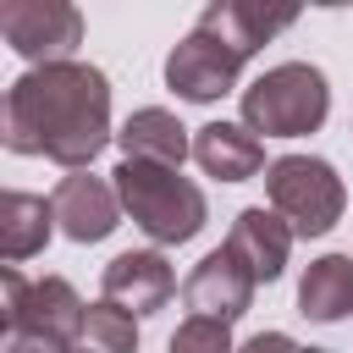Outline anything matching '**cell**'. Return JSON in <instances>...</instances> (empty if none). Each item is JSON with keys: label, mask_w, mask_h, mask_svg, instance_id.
I'll use <instances>...</instances> for the list:
<instances>
[{"label": "cell", "mask_w": 353, "mask_h": 353, "mask_svg": "<svg viewBox=\"0 0 353 353\" xmlns=\"http://www.w3.org/2000/svg\"><path fill=\"white\" fill-rule=\"evenodd\" d=\"M193 160H199V171L215 176V182H248V176H259V171H270V165H265V143H259L243 121H204V127L193 132Z\"/></svg>", "instance_id": "13"}, {"label": "cell", "mask_w": 353, "mask_h": 353, "mask_svg": "<svg viewBox=\"0 0 353 353\" xmlns=\"http://www.w3.org/2000/svg\"><path fill=\"white\" fill-rule=\"evenodd\" d=\"M265 199L292 226V237H325L342 221V210H347V188H342L336 165L320 160V154H281V160H270Z\"/></svg>", "instance_id": "4"}, {"label": "cell", "mask_w": 353, "mask_h": 353, "mask_svg": "<svg viewBox=\"0 0 353 353\" xmlns=\"http://www.w3.org/2000/svg\"><path fill=\"white\" fill-rule=\"evenodd\" d=\"M254 270L221 243V248H210L193 270H188V281H182V303L193 309V314H210V320H237V314H248V303H254Z\"/></svg>", "instance_id": "8"}, {"label": "cell", "mask_w": 353, "mask_h": 353, "mask_svg": "<svg viewBox=\"0 0 353 353\" xmlns=\"http://www.w3.org/2000/svg\"><path fill=\"white\" fill-rule=\"evenodd\" d=\"M110 77L88 61L28 66L6 88V149L83 171L110 143Z\"/></svg>", "instance_id": "1"}, {"label": "cell", "mask_w": 353, "mask_h": 353, "mask_svg": "<svg viewBox=\"0 0 353 353\" xmlns=\"http://www.w3.org/2000/svg\"><path fill=\"white\" fill-rule=\"evenodd\" d=\"M237 77H243V55L226 50V44H221L215 33H204V28L182 33L176 50L165 55V88H171L176 99H188V105H215L221 94L237 88Z\"/></svg>", "instance_id": "7"}, {"label": "cell", "mask_w": 353, "mask_h": 353, "mask_svg": "<svg viewBox=\"0 0 353 353\" xmlns=\"http://www.w3.org/2000/svg\"><path fill=\"white\" fill-rule=\"evenodd\" d=\"M171 353H237L232 347V325L226 320H210V314H188L171 331Z\"/></svg>", "instance_id": "18"}, {"label": "cell", "mask_w": 353, "mask_h": 353, "mask_svg": "<svg viewBox=\"0 0 353 353\" xmlns=\"http://www.w3.org/2000/svg\"><path fill=\"white\" fill-rule=\"evenodd\" d=\"M298 314L314 325H336L353 314V254H320L298 281Z\"/></svg>", "instance_id": "15"}, {"label": "cell", "mask_w": 353, "mask_h": 353, "mask_svg": "<svg viewBox=\"0 0 353 353\" xmlns=\"http://www.w3.org/2000/svg\"><path fill=\"white\" fill-rule=\"evenodd\" d=\"M50 204H55V226H61L72 243H105V237L121 226L116 182L88 176V171L61 176V182H55V193H50Z\"/></svg>", "instance_id": "9"}, {"label": "cell", "mask_w": 353, "mask_h": 353, "mask_svg": "<svg viewBox=\"0 0 353 353\" xmlns=\"http://www.w3.org/2000/svg\"><path fill=\"white\" fill-rule=\"evenodd\" d=\"M83 353H88V347H83Z\"/></svg>", "instance_id": "21"}, {"label": "cell", "mask_w": 353, "mask_h": 353, "mask_svg": "<svg viewBox=\"0 0 353 353\" xmlns=\"http://www.w3.org/2000/svg\"><path fill=\"white\" fill-rule=\"evenodd\" d=\"M226 248L254 270V281H276L287 270V254H292V226L270 204H248V210H237V221L226 232Z\"/></svg>", "instance_id": "12"}, {"label": "cell", "mask_w": 353, "mask_h": 353, "mask_svg": "<svg viewBox=\"0 0 353 353\" xmlns=\"http://www.w3.org/2000/svg\"><path fill=\"white\" fill-rule=\"evenodd\" d=\"M331 116V83L309 61H281L243 88V127L259 138H303Z\"/></svg>", "instance_id": "3"}, {"label": "cell", "mask_w": 353, "mask_h": 353, "mask_svg": "<svg viewBox=\"0 0 353 353\" xmlns=\"http://www.w3.org/2000/svg\"><path fill=\"white\" fill-rule=\"evenodd\" d=\"M55 232V204L39 199V193H22V188H6L0 193V254L6 265H22L33 259Z\"/></svg>", "instance_id": "16"}, {"label": "cell", "mask_w": 353, "mask_h": 353, "mask_svg": "<svg viewBox=\"0 0 353 353\" xmlns=\"http://www.w3.org/2000/svg\"><path fill=\"white\" fill-rule=\"evenodd\" d=\"M298 22V11L292 6H254V0H210L204 11H199V22L193 28H204V33H215L226 50H237L243 61L259 50V44H270L281 28H292Z\"/></svg>", "instance_id": "11"}, {"label": "cell", "mask_w": 353, "mask_h": 353, "mask_svg": "<svg viewBox=\"0 0 353 353\" xmlns=\"http://www.w3.org/2000/svg\"><path fill=\"white\" fill-rule=\"evenodd\" d=\"M83 347H88V353H138V314H127V309L110 303V298L88 303Z\"/></svg>", "instance_id": "17"}, {"label": "cell", "mask_w": 353, "mask_h": 353, "mask_svg": "<svg viewBox=\"0 0 353 353\" xmlns=\"http://www.w3.org/2000/svg\"><path fill=\"white\" fill-rule=\"evenodd\" d=\"M105 298L110 303H121L127 314H154V309H165L171 303V292H176V270H171V259L160 254V248H127V254H116L110 265H105Z\"/></svg>", "instance_id": "10"}, {"label": "cell", "mask_w": 353, "mask_h": 353, "mask_svg": "<svg viewBox=\"0 0 353 353\" xmlns=\"http://www.w3.org/2000/svg\"><path fill=\"white\" fill-rule=\"evenodd\" d=\"M6 281V331L11 336H50V342H83L88 325V303L77 298V287L66 276H22L17 265L0 270Z\"/></svg>", "instance_id": "5"}, {"label": "cell", "mask_w": 353, "mask_h": 353, "mask_svg": "<svg viewBox=\"0 0 353 353\" xmlns=\"http://www.w3.org/2000/svg\"><path fill=\"white\" fill-rule=\"evenodd\" d=\"M6 353H77V347L50 342V336H11V342H6Z\"/></svg>", "instance_id": "20"}, {"label": "cell", "mask_w": 353, "mask_h": 353, "mask_svg": "<svg viewBox=\"0 0 353 353\" xmlns=\"http://www.w3.org/2000/svg\"><path fill=\"white\" fill-rule=\"evenodd\" d=\"M0 39L28 66L77 61L72 50L83 44V11L66 0H6L0 6Z\"/></svg>", "instance_id": "6"}, {"label": "cell", "mask_w": 353, "mask_h": 353, "mask_svg": "<svg viewBox=\"0 0 353 353\" xmlns=\"http://www.w3.org/2000/svg\"><path fill=\"white\" fill-rule=\"evenodd\" d=\"M110 182H116V199L132 215V226L160 248L193 243L210 221L204 188L188 182L182 171H165V165H149V160H121L110 171Z\"/></svg>", "instance_id": "2"}, {"label": "cell", "mask_w": 353, "mask_h": 353, "mask_svg": "<svg viewBox=\"0 0 353 353\" xmlns=\"http://www.w3.org/2000/svg\"><path fill=\"white\" fill-rule=\"evenodd\" d=\"M116 143H121V160H149V165H165V171H182V160L193 154L188 127H182L165 105H143V110H132V116L121 121Z\"/></svg>", "instance_id": "14"}, {"label": "cell", "mask_w": 353, "mask_h": 353, "mask_svg": "<svg viewBox=\"0 0 353 353\" xmlns=\"http://www.w3.org/2000/svg\"><path fill=\"white\" fill-rule=\"evenodd\" d=\"M237 353H314V347H303V342H292L287 331H254Z\"/></svg>", "instance_id": "19"}]
</instances>
